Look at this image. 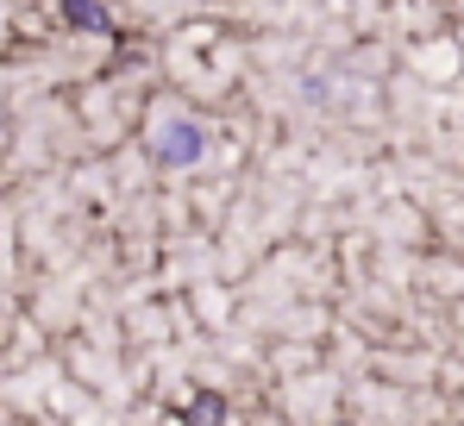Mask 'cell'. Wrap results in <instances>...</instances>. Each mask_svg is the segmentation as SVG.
<instances>
[{"mask_svg":"<svg viewBox=\"0 0 464 426\" xmlns=\"http://www.w3.org/2000/svg\"><path fill=\"white\" fill-rule=\"evenodd\" d=\"M208 150V132L195 126V120H163L151 132V157L157 163H169V169H182V163H195Z\"/></svg>","mask_w":464,"mask_h":426,"instance_id":"cell-1","label":"cell"},{"mask_svg":"<svg viewBox=\"0 0 464 426\" xmlns=\"http://www.w3.org/2000/svg\"><path fill=\"white\" fill-rule=\"evenodd\" d=\"M63 13H70L76 25H88V32H101V25H107V13H101V6H88V0H70Z\"/></svg>","mask_w":464,"mask_h":426,"instance_id":"cell-2","label":"cell"},{"mask_svg":"<svg viewBox=\"0 0 464 426\" xmlns=\"http://www.w3.org/2000/svg\"><path fill=\"white\" fill-rule=\"evenodd\" d=\"M220 421V402H195V408H188V426H214Z\"/></svg>","mask_w":464,"mask_h":426,"instance_id":"cell-3","label":"cell"}]
</instances>
